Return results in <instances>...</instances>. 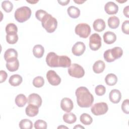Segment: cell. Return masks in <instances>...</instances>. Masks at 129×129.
<instances>
[{"instance_id": "cell-21", "label": "cell", "mask_w": 129, "mask_h": 129, "mask_svg": "<svg viewBox=\"0 0 129 129\" xmlns=\"http://www.w3.org/2000/svg\"><path fill=\"white\" fill-rule=\"evenodd\" d=\"M22 80V77L20 75L15 74L10 77L9 82L10 84L13 86H18L21 84Z\"/></svg>"}, {"instance_id": "cell-4", "label": "cell", "mask_w": 129, "mask_h": 129, "mask_svg": "<svg viewBox=\"0 0 129 129\" xmlns=\"http://www.w3.org/2000/svg\"><path fill=\"white\" fill-rule=\"evenodd\" d=\"M123 54V50L120 47H114L112 49L106 50L103 56L105 60L107 62H111L115 59L119 58Z\"/></svg>"}, {"instance_id": "cell-13", "label": "cell", "mask_w": 129, "mask_h": 129, "mask_svg": "<svg viewBox=\"0 0 129 129\" xmlns=\"http://www.w3.org/2000/svg\"><path fill=\"white\" fill-rule=\"evenodd\" d=\"M60 107L62 110L67 112H70L73 109V102L70 98L64 97L61 100Z\"/></svg>"}, {"instance_id": "cell-24", "label": "cell", "mask_w": 129, "mask_h": 129, "mask_svg": "<svg viewBox=\"0 0 129 129\" xmlns=\"http://www.w3.org/2000/svg\"><path fill=\"white\" fill-rule=\"evenodd\" d=\"M108 25L110 28L116 29L119 25V19L116 16H111L108 19Z\"/></svg>"}, {"instance_id": "cell-3", "label": "cell", "mask_w": 129, "mask_h": 129, "mask_svg": "<svg viewBox=\"0 0 129 129\" xmlns=\"http://www.w3.org/2000/svg\"><path fill=\"white\" fill-rule=\"evenodd\" d=\"M42 27L49 33L53 32L56 29L57 21L51 15L47 13L41 20Z\"/></svg>"}, {"instance_id": "cell-35", "label": "cell", "mask_w": 129, "mask_h": 129, "mask_svg": "<svg viewBox=\"0 0 129 129\" xmlns=\"http://www.w3.org/2000/svg\"><path fill=\"white\" fill-rule=\"evenodd\" d=\"M34 127L36 129H46L47 128V123L43 120L38 119L35 122Z\"/></svg>"}, {"instance_id": "cell-1", "label": "cell", "mask_w": 129, "mask_h": 129, "mask_svg": "<svg viewBox=\"0 0 129 129\" xmlns=\"http://www.w3.org/2000/svg\"><path fill=\"white\" fill-rule=\"evenodd\" d=\"M46 62L51 68H69L71 65V60L68 56H59L54 52H50L47 54Z\"/></svg>"}, {"instance_id": "cell-22", "label": "cell", "mask_w": 129, "mask_h": 129, "mask_svg": "<svg viewBox=\"0 0 129 129\" xmlns=\"http://www.w3.org/2000/svg\"><path fill=\"white\" fill-rule=\"evenodd\" d=\"M67 12L69 16L74 19L78 18L80 15V11L79 8L72 6L68 8Z\"/></svg>"}, {"instance_id": "cell-25", "label": "cell", "mask_w": 129, "mask_h": 129, "mask_svg": "<svg viewBox=\"0 0 129 129\" xmlns=\"http://www.w3.org/2000/svg\"><path fill=\"white\" fill-rule=\"evenodd\" d=\"M15 101V103L18 107H22L26 105L27 100L25 95L23 94H20L16 97Z\"/></svg>"}, {"instance_id": "cell-31", "label": "cell", "mask_w": 129, "mask_h": 129, "mask_svg": "<svg viewBox=\"0 0 129 129\" xmlns=\"http://www.w3.org/2000/svg\"><path fill=\"white\" fill-rule=\"evenodd\" d=\"M7 42L11 44H15L18 40V35L17 33L8 34L6 35Z\"/></svg>"}, {"instance_id": "cell-7", "label": "cell", "mask_w": 129, "mask_h": 129, "mask_svg": "<svg viewBox=\"0 0 129 129\" xmlns=\"http://www.w3.org/2000/svg\"><path fill=\"white\" fill-rule=\"evenodd\" d=\"M69 74L73 77L77 78H82L85 75V71L83 67L77 63H73L68 69Z\"/></svg>"}, {"instance_id": "cell-18", "label": "cell", "mask_w": 129, "mask_h": 129, "mask_svg": "<svg viewBox=\"0 0 129 129\" xmlns=\"http://www.w3.org/2000/svg\"><path fill=\"white\" fill-rule=\"evenodd\" d=\"M38 107L36 105L29 104L26 107L25 109V112L27 116L29 117H33L38 114L39 112Z\"/></svg>"}, {"instance_id": "cell-28", "label": "cell", "mask_w": 129, "mask_h": 129, "mask_svg": "<svg viewBox=\"0 0 129 129\" xmlns=\"http://www.w3.org/2000/svg\"><path fill=\"white\" fill-rule=\"evenodd\" d=\"M19 67V61L18 59L6 63V67L10 72H15L18 70Z\"/></svg>"}, {"instance_id": "cell-34", "label": "cell", "mask_w": 129, "mask_h": 129, "mask_svg": "<svg viewBox=\"0 0 129 129\" xmlns=\"http://www.w3.org/2000/svg\"><path fill=\"white\" fill-rule=\"evenodd\" d=\"M44 84V80L42 77L37 76L35 77L33 81V85L36 88H40Z\"/></svg>"}, {"instance_id": "cell-45", "label": "cell", "mask_w": 129, "mask_h": 129, "mask_svg": "<svg viewBox=\"0 0 129 129\" xmlns=\"http://www.w3.org/2000/svg\"><path fill=\"white\" fill-rule=\"evenodd\" d=\"M38 2V1H27V2L29 3H30V4H34L36 3H37Z\"/></svg>"}, {"instance_id": "cell-20", "label": "cell", "mask_w": 129, "mask_h": 129, "mask_svg": "<svg viewBox=\"0 0 129 129\" xmlns=\"http://www.w3.org/2000/svg\"><path fill=\"white\" fill-rule=\"evenodd\" d=\"M105 68V63L101 60H98L95 61L93 66V70L96 74H100L104 70Z\"/></svg>"}, {"instance_id": "cell-14", "label": "cell", "mask_w": 129, "mask_h": 129, "mask_svg": "<svg viewBox=\"0 0 129 129\" xmlns=\"http://www.w3.org/2000/svg\"><path fill=\"white\" fill-rule=\"evenodd\" d=\"M42 99L41 97L36 93H32L29 95L27 99L28 104H31L39 107L42 104Z\"/></svg>"}, {"instance_id": "cell-27", "label": "cell", "mask_w": 129, "mask_h": 129, "mask_svg": "<svg viewBox=\"0 0 129 129\" xmlns=\"http://www.w3.org/2000/svg\"><path fill=\"white\" fill-rule=\"evenodd\" d=\"M63 120L67 123L72 124L76 122L77 120V117L75 114L71 112H68L65 113L63 115Z\"/></svg>"}, {"instance_id": "cell-2", "label": "cell", "mask_w": 129, "mask_h": 129, "mask_svg": "<svg viewBox=\"0 0 129 129\" xmlns=\"http://www.w3.org/2000/svg\"><path fill=\"white\" fill-rule=\"evenodd\" d=\"M78 105L82 108L90 107L94 101V97L85 87L78 88L75 92Z\"/></svg>"}, {"instance_id": "cell-29", "label": "cell", "mask_w": 129, "mask_h": 129, "mask_svg": "<svg viewBox=\"0 0 129 129\" xmlns=\"http://www.w3.org/2000/svg\"><path fill=\"white\" fill-rule=\"evenodd\" d=\"M19 127L22 129H31L33 127V123L30 119H23L20 121Z\"/></svg>"}, {"instance_id": "cell-11", "label": "cell", "mask_w": 129, "mask_h": 129, "mask_svg": "<svg viewBox=\"0 0 129 129\" xmlns=\"http://www.w3.org/2000/svg\"><path fill=\"white\" fill-rule=\"evenodd\" d=\"M86 49L85 44L83 42H77L72 48V53L76 56H80L82 55Z\"/></svg>"}, {"instance_id": "cell-44", "label": "cell", "mask_w": 129, "mask_h": 129, "mask_svg": "<svg viewBox=\"0 0 129 129\" xmlns=\"http://www.w3.org/2000/svg\"><path fill=\"white\" fill-rule=\"evenodd\" d=\"M84 128V127L82 126H81L80 124H78L77 125H76L75 126H74V128Z\"/></svg>"}, {"instance_id": "cell-39", "label": "cell", "mask_w": 129, "mask_h": 129, "mask_svg": "<svg viewBox=\"0 0 129 129\" xmlns=\"http://www.w3.org/2000/svg\"><path fill=\"white\" fill-rule=\"evenodd\" d=\"M121 30L123 33L128 34H129V21L126 20L124 21L121 26Z\"/></svg>"}, {"instance_id": "cell-42", "label": "cell", "mask_w": 129, "mask_h": 129, "mask_svg": "<svg viewBox=\"0 0 129 129\" xmlns=\"http://www.w3.org/2000/svg\"><path fill=\"white\" fill-rule=\"evenodd\" d=\"M70 0H67V1H58V3L62 5V6H66L67 5L69 2H70Z\"/></svg>"}, {"instance_id": "cell-33", "label": "cell", "mask_w": 129, "mask_h": 129, "mask_svg": "<svg viewBox=\"0 0 129 129\" xmlns=\"http://www.w3.org/2000/svg\"><path fill=\"white\" fill-rule=\"evenodd\" d=\"M6 32L7 34L17 33L18 28L14 23H9L6 27Z\"/></svg>"}, {"instance_id": "cell-23", "label": "cell", "mask_w": 129, "mask_h": 129, "mask_svg": "<svg viewBox=\"0 0 129 129\" xmlns=\"http://www.w3.org/2000/svg\"><path fill=\"white\" fill-rule=\"evenodd\" d=\"M44 48L41 45H35L33 48V55L37 58H41L43 55Z\"/></svg>"}, {"instance_id": "cell-36", "label": "cell", "mask_w": 129, "mask_h": 129, "mask_svg": "<svg viewBox=\"0 0 129 129\" xmlns=\"http://www.w3.org/2000/svg\"><path fill=\"white\" fill-rule=\"evenodd\" d=\"M95 92L97 95L102 96L105 93L106 88L104 86L102 85H99L95 87Z\"/></svg>"}, {"instance_id": "cell-19", "label": "cell", "mask_w": 129, "mask_h": 129, "mask_svg": "<svg viewBox=\"0 0 129 129\" xmlns=\"http://www.w3.org/2000/svg\"><path fill=\"white\" fill-rule=\"evenodd\" d=\"M93 27L95 31L97 32H102L105 29L106 25L103 19H97L94 21Z\"/></svg>"}, {"instance_id": "cell-12", "label": "cell", "mask_w": 129, "mask_h": 129, "mask_svg": "<svg viewBox=\"0 0 129 129\" xmlns=\"http://www.w3.org/2000/svg\"><path fill=\"white\" fill-rule=\"evenodd\" d=\"M18 52L13 48H9L4 53V58L7 62L13 61L17 59Z\"/></svg>"}, {"instance_id": "cell-43", "label": "cell", "mask_w": 129, "mask_h": 129, "mask_svg": "<svg viewBox=\"0 0 129 129\" xmlns=\"http://www.w3.org/2000/svg\"><path fill=\"white\" fill-rule=\"evenodd\" d=\"M74 1L75 3H76L78 4H83L84 2H85V1H80V0H77V1L74 0Z\"/></svg>"}, {"instance_id": "cell-9", "label": "cell", "mask_w": 129, "mask_h": 129, "mask_svg": "<svg viewBox=\"0 0 129 129\" xmlns=\"http://www.w3.org/2000/svg\"><path fill=\"white\" fill-rule=\"evenodd\" d=\"M101 46V38L97 33L92 34L89 38V47L92 50H98Z\"/></svg>"}, {"instance_id": "cell-38", "label": "cell", "mask_w": 129, "mask_h": 129, "mask_svg": "<svg viewBox=\"0 0 129 129\" xmlns=\"http://www.w3.org/2000/svg\"><path fill=\"white\" fill-rule=\"evenodd\" d=\"M47 13L43 10H38L35 13V17L36 18L40 21H41L43 17L47 14Z\"/></svg>"}, {"instance_id": "cell-40", "label": "cell", "mask_w": 129, "mask_h": 129, "mask_svg": "<svg viewBox=\"0 0 129 129\" xmlns=\"http://www.w3.org/2000/svg\"><path fill=\"white\" fill-rule=\"evenodd\" d=\"M1 74V79H0V83H2L6 81L7 78V73L6 72L3 70H1L0 71Z\"/></svg>"}, {"instance_id": "cell-16", "label": "cell", "mask_w": 129, "mask_h": 129, "mask_svg": "<svg viewBox=\"0 0 129 129\" xmlns=\"http://www.w3.org/2000/svg\"><path fill=\"white\" fill-rule=\"evenodd\" d=\"M110 101L113 103H118L121 99V94L119 90L117 89L112 90L109 95Z\"/></svg>"}, {"instance_id": "cell-37", "label": "cell", "mask_w": 129, "mask_h": 129, "mask_svg": "<svg viewBox=\"0 0 129 129\" xmlns=\"http://www.w3.org/2000/svg\"><path fill=\"white\" fill-rule=\"evenodd\" d=\"M129 100L128 99L124 100L121 105V109L122 111L126 114H128L129 113Z\"/></svg>"}, {"instance_id": "cell-6", "label": "cell", "mask_w": 129, "mask_h": 129, "mask_svg": "<svg viewBox=\"0 0 129 129\" xmlns=\"http://www.w3.org/2000/svg\"><path fill=\"white\" fill-rule=\"evenodd\" d=\"M75 31L76 34L80 37L86 38L90 34L91 28L86 23H80L76 26Z\"/></svg>"}, {"instance_id": "cell-41", "label": "cell", "mask_w": 129, "mask_h": 129, "mask_svg": "<svg viewBox=\"0 0 129 129\" xmlns=\"http://www.w3.org/2000/svg\"><path fill=\"white\" fill-rule=\"evenodd\" d=\"M128 6H127L126 7H125L124 9H123V14L124 15V16L127 17V18H129V16H128Z\"/></svg>"}, {"instance_id": "cell-26", "label": "cell", "mask_w": 129, "mask_h": 129, "mask_svg": "<svg viewBox=\"0 0 129 129\" xmlns=\"http://www.w3.org/2000/svg\"><path fill=\"white\" fill-rule=\"evenodd\" d=\"M105 81L107 85L114 86L117 82V78L115 75L110 73L106 75L105 78Z\"/></svg>"}, {"instance_id": "cell-5", "label": "cell", "mask_w": 129, "mask_h": 129, "mask_svg": "<svg viewBox=\"0 0 129 129\" xmlns=\"http://www.w3.org/2000/svg\"><path fill=\"white\" fill-rule=\"evenodd\" d=\"M31 10L27 6H23L18 8L14 14L15 19L20 23H23L28 20L31 17Z\"/></svg>"}, {"instance_id": "cell-10", "label": "cell", "mask_w": 129, "mask_h": 129, "mask_svg": "<svg viewBox=\"0 0 129 129\" xmlns=\"http://www.w3.org/2000/svg\"><path fill=\"white\" fill-rule=\"evenodd\" d=\"M46 78L49 83L52 86H57L61 82V78L53 70H49L47 72Z\"/></svg>"}, {"instance_id": "cell-32", "label": "cell", "mask_w": 129, "mask_h": 129, "mask_svg": "<svg viewBox=\"0 0 129 129\" xmlns=\"http://www.w3.org/2000/svg\"><path fill=\"white\" fill-rule=\"evenodd\" d=\"M2 7L6 12L10 13L13 10V5L9 1H4L2 3Z\"/></svg>"}, {"instance_id": "cell-15", "label": "cell", "mask_w": 129, "mask_h": 129, "mask_svg": "<svg viewBox=\"0 0 129 129\" xmlns=\"http://www.w3.org/2000/svg\"><path fill=\"white\" fill-rule=\"evenodd\" d=\"M104 10L107 14L109 15H113L117 13L118 11V7L113 2H108L105 5Z\"/></svg>"}, {"instance_id": "cell-8", "label": "cell", "mask_w": 129, "mask_h": 129, "mask_svg": "<svg viewBox=\"0 0 129 129\" xmlns=\"http://www.w3.org/2000/svg\"><path fill=\"white\" fill-rule=\"evenodd\" d=\"M108 107L106 103L98 102L94 104L91 108V111L95 115H100L105 114Z\"/></svg>"}, {"instance_id": "cell-30", "label": "cell", "mask_w": 129, "mask_h": 129, "mask_svg": "<svg viewBox=\"0 0 129 129\" xmlns=\"http://www.w3.org/2000/svg\"><path fill=\"white\" fill-rule=\"evenodd\" d=\"M80 119L81 122L85 125H89L92 123L93 119L92 117L87 113H83L81 115Z\"/></svg>"}, {"instance_id": "cell-46", "label": "cell", "mask_w": 129, "mask_h": 129, "mask_svg": "<svg viewBox=\"0 0 129 129\" xmlns=\"http://www.w3.org/2000/svg\"><path fill=\"white\" fill-rule=\"evenodd\" d=\"M58 128H68V127H67V126H62V125H61V126H58V127H57Z\"/></svg>"}, {"instance_id": "cell-17", "label": "cell", "mask_w": 129, "mask_h": 129, "mask_svg": "<svg viewBox=\"0 0 129 129\" xmlns=\"http://www.w3.org/2000/svg\"><path fill=\"white\" fill-rule=\"evenodd\" d=\"M103 37L104 42L108 44L113 43L116 40V34L111 31H107L105 32Z\"/></svg>"}]
</instances>
